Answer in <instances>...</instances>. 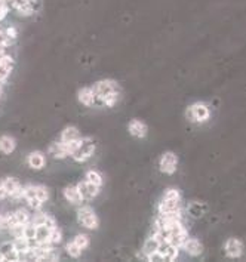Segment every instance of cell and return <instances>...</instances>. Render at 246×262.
I'll use <instances>...</instances> for the list:
<instances>
[{"mask_svg":"<svg viewBox=\"0 0 246 262\" xmlns=\"http://www.w3.org/2000/svg\"><path fill=\"white\" fill-rule=\"evenodd\" d=\"M39 0H0V99L16 64L21 21L33 16Z\"/></svg>","mask_w":246,"mask_h":262,"instance_id":"6da1fadb","label":"cell"},{"mask_svg":"<svg viewBox=\"0 0 246 262\" xmlns=\"http://www.w3.org/2000/svg\"><path fill=\"white\" fill-rule=\"evenodd\" d=\"M94 94V108H114L123 98L120 83L114 79H102L91 84Z\"/></svg>","mask_w":246,"mask_h":262,"instance_id":"7a4b0ae2","label":"cell"},{"mask_svg":"<svg viewBox=\"0 0 246 262\" xmlns=\"http://www.w3.org/2000/svg\"><path fill=\"white\" fill-rule=\"evenodd\" d=\"M49 200V190L40 184H23L19 202H23L31 210H42Z\"/></svg>","mask_w":246,"mask_h":262,"instance_id":"3957f363","label":"cell"},{"mask_svg":"<svg viewBox=\"0 0 246 262\" xmlns=\"http://www.w3.org/2000/svg\"><path fill=\"white\" fill-rule=\"evenodd\" d=\"M33 212L27 206L16 209L14 212H8V213H2V225H3V231H14L16 228L26 225L31 220Z\"/></svg>","mask_w":246,"mask_h":262,"instance_id":"277c9868","label":"cell"},{"mask_svg":"<svg viewBox=\"0 0 246 262\" xmlns=\"http://www.w3.org/2000/svg\"><path fill=\"white\" fill-rule=\"evenodd\" d=\"M96 151V142L92 137H85L79 139V142L76 144V147L73 148V151L70 154V159L74 160L76 163H86L88 160H91L94 157Z\"/></svg>","mask_w":246,"mask_h":262,"instance_id":"5b68a950","label":"cell"},{"mask_svg":"<svg viewBox=\"0 0 246 262\" xmlns=\"http://www.w3.org/2000/svg\"><path fill=\"white\" fill-rule=\"evenodd\" d=\"M77 224L88 230V231H95L99 228V218L94 210V207L83 203L77 206Z\"/></svg>","mask_w":246,"mask_h":262,"instance_id":"8992f818","label":"cell"},{"mask_svg":"<svg viewBox=\"0 0 246 262\" xmlns=\"http://www.w3.org/2000/svg\"><path fill=\"white\" fill-rule=\"evenodd\" d=\"M0 261H21L19 250L15 246L14 240H8L0 243Z\"/></svg>","mask_w":246,"mask_h":262,"instance_id":"52a82bcc","label":"cell"},{"mask_svg":"<svg viewBox=\"0 0 246 262\" xmlns=\"http://www.w3.org/2000/svg\"><path fill=\"white\" fill-rule=\"evenodd\" d=\"M178 167V157L177 154L171 151L163 152L159 159V169L162 173L166 175H172Z\"/></svg>","mask_w":246,"mask_h":262,"instance_id":"ba28073f","label":"cell"},{"mask_svg":"<svg viewBox=\"0 0 246 262\" xmlns=\"http://www.w3.org/2000/svg\"><path fill=\"white\" fill-rule=\"evenodd\" d=\"M26 163L33 170H43L48 165V154L40 151V150L28 152L27 157H26Z\"/></svg>","mask_w":246,"mask_h":262,"instance_id":"9c48e42d","label":"cell"},{"mask_svg":"<svg viewBox=\"0 0 246 262\" xmlns=\"http://www.w3.org/2000/svg\"><path fill=\"white\" fill-rule=\"evenodd\" d=\"M128 132L134 138L144 139L149 135V126L141 119H131L128 123Z\"/></svg>","mask_w":246,"mask_h":262,"instance_id":"30bf717a","label":"cell"},{"mask_svg":"<svg viewBox=\"0 0 246 262\" xmlns=\"http://www.w3.org/2000/svg\"><path fill=\"white\" fill-rule=\"evenodd\" d=\"M63 197L66 199V202L70 203L71 206H80L85 203L83 200L82 193L77 187V184H71V185H67L64 190H63Z\"/></svg>","mask_w":246,"mask_h":262,"instance_id":"8fae6325","label":"cell"},{"mask_svg":"<svg viewBox=\"0 0 246 262\" xmlns=\"http://www.w3.org/2000/svg\"><path fill=\"white\" fill-rule=\"evenodd\" d=\"M77 187H79V190H80V193H82L85 203L92 202V200L96 199V197L99 195V193H101V188H99V187H96L92 182H89V181L86 180L79 181V182H77Z\"/></svg>","mask_w":246,"mask_h":262,"instance_id":"7c38bea8","label":"cell"},{"mask_svg":"<svg viewBox=\"0 0 246 262\" xmlns=\"http://www.w3.org/2000/svg\"><path fill=\"white\" fill-rule=\"evenodd\" d=\"M82 132L79 130V127H76V126H66L63 130H61V134H59V138L58 141L59 142H63L64 145H70V144H74L76 141H79V139L82 138Z\"/></svg>","mask_w":246,"mask_h":262,"instance_id":"4fadbf2b","label":"cell"},{"mask_svg":"<svg viewBox=\"0 0 246 262\" xmlns=\"http://www.w3.org/2000/svg\"><path fill=\"white\" fill-rule=\"evenodd\" d=\"M187 116L192 122H206L209 119V108L205 104H193L187 110Z\"/></svg>","mask_w":246,"mask_h":262,"instance_id":"5bb4252c","label":"cell"},{"mask_svg":"<svg viewBox=\"0 0 246 262\" xmlns=\"http://www.w3.org/2000/svg\"><path fill=\"white\" fill-rule=\"evenodd\" d=\"M16 147H18V142H16L15 137L9 135V134L0 135V152H2L3 156H11V154H14L15 150H16Z\"/></svg>","mask_w":246,"mask_h":262,"instance_id":"9a60e30c","label":"cell"},{"mask_svg":"<svg viewBox=\"0 0 246 262\" xmlns=\"http://www.w3.org/2000/svg\"><path fill=\"white\" fill-rule=\"evenodd\" d=\"M46 154H49L51 157H54L56 160H64V159H69V152H67V148L64 147V144L63 142H59V141H55L52 142L51 145H49V148H48V152Z\"/></svg>","mask_w":246,"mask_h":262,"instance_id":"2e32d148","label":"cell"},{"mask_svg":"<svg viewBox=\"0 0 246 262\" xmlns=\"http://www.w3.org/2000/svg\"><path fill=\"white\" fill-rule=\"evenodd\" d=\"M181 249L184 252H187L189 255H192V256H197V255L202 253V245L196 238H192V237H187L186 238V242L182 243Z\"/></svg>","mask_w":246,"mask_h":262,"instance_id":"e0dca14e","label":"cell"},{"mask_svg":"<svg viewBox=\"0 0 246 262\" xmlns=\"http://www.w3.org/2000/svg\"><path fill=\"white\" fill-rule=\"evenodd\" d=\"M225 252L230 258H237L242 255V243L237 238H230L225 245Z\"/></svg>","mask_w":246,"mask_h":262,"instance_id":"ac0fdd59","label":"cell"},{"mask_svg":"<svg viewBox=\"0 0 246 262\" xmlns=\"http://www.w3.org/2000/svg\"><path fill=\"white\" fill-rule=\"evenodd\" d=\"M85 180L92 182L94 185L99 187V188L104 187V175H102L99 170H96V169H89V170L85 173Z\"/></svg>","mask_w":246,"mask_h":262,"instance_id":"d6986e66","label":"cell"},{"mask_svg":"<svg viewBox=\"0 0 246 262\" xmlns=\"http://www.w3.org/2000/svg\"><path fill=\"white\" fill-rule=\"evenodd\" d=\"M77 248L80 249V250H86V249L91 246V237L88 234H77L73 237V240H71Z\"/></svg>","mask_w":246,"mask_h":262,"instance_id":"ffe728a7","label":"cell"},{"mask_svg":"<svg viewBox=\"0 0 246 262\" xmlns=\"http://www.w3.org/2000/svg\"><path fill=\"white\" fill-rule=\"evenodd\" d=\"M66 253L69 255L70 258H74V259H77V258H80L82 256V253H83V250H80V249L77 248L71 240L70 242H67L66 243Z\"/></svg>","mask_w":246,"mask_h":262,"instance_id":"44dd1931","label":"cell"}]
</instances>
